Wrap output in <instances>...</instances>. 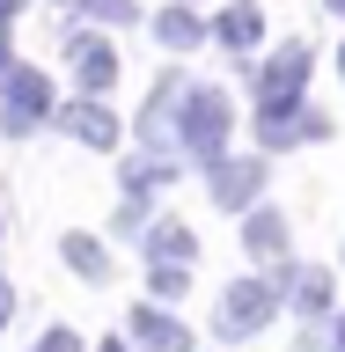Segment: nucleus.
Listing matches in <instances>:
<instances>
[{
    "label": "nucleus",
    "instance_id": "obj_1",
    "mask_svg": "<svg viewBox=\"0 0 345 352\" xmlns=\"http://www.w3.org/2000/svg\"><path fill=\"white\" fill-rule=\"evenodd\" d=\"M220 140H228V96L220 88H191L184 96V147L198 162H220Z\"/></svg>",
    "mask_w": 345,
    "mask_h": 352
},
{
    "label": "nucleus",
    "instance_id": "obj_2",
    "mask_svg": "<svg viewBox=\"0 0 345 352\" xmlns=\"http://www.w3.org/2000/svg\"><path fill=\"white\" fill-rule=\"evenodd\" d=\"M272 308H280V294H272L264 279H236L228 294H220V330H228V338H250V330L272 323Z\"/></svg>",
    "mask_w": 345,
    "mask_h": 352
},
{
    "label": "nucleus",
    "instance_id": "obj_3",
    "mask_svg": "<svg viewBox=\"0 0 345 352\" xmlns=\"http://www.w3.org/2000/svg\"><path fill=\"white\" fill-rule=\"evenodd\" d=\"M302 88H309V44H280L272 66H264V81H258V103L264 110H294Z\"/></svg>",
    "mask_w": 345,
    "mask_h": 352
},
{
    "label": "nucleus",
    "instance_id": "obj_4",
    "mask_svg": "<svg viewBox=\"0 0 345 352\" xmlns=\"http://www.w3.org/2000/svg\"><path fill=\"white\" fill-rule=\"evenodd\" d=\"M0 88H8V125L30 132L52 110V88H44V74H30V66H0Z\"/></svg>",
    "mask_w": 345,
    "mask_h": 352
},
{
    "label": "nucleus",
    "instance_id": "obj_5",
    "mask_svg": "<svg viewBox=\"0 0 345 352\" xmlns=\"http://www.w3.org/2000/svg\"><path fill=\"white\" fill-rule=\"evenodd\" d=\"M258 140H264V147H294V140H331V118H316V110H264V118H258Z\"/></svg>",
    "mask_w": 345,
    "mask_h": 352
},
{
    "label": "nucleus",
    "instance_id": "obj_6",
    "mask_svg": "<svg viewBox=\"0 0 345 352\" xmlns=\"http://www.w3.org/2000/svg\"><path fill=\"white\" fill-rule=\"evenodd\" d=\"M258 191H264V162H220L213 169V206H228V213H242Z\"/></svg>",
    "mask_w": 345,
    "mask_h": 352
},
{
    "label": "nucleus",
    "instance_id": "obj_7",
    "mask_svg": "<svg viewBox=\"0 0 345 352\" xmlns=\"http://www.w3.org/2000/svg\"><path fill=\"white\" fill-rule=\"evenodd\" d=\"M66 59H74L81 88H110V81H118V52H110L103 37H74V44H66Z\"/></svg>",
    "mask_w": 345,
    "mask_h": 352
},
{
    "label": "nucleus",
    "instance_id": "obj_8",
    "mask_svg": "<svg viewBox=\"0 0 345 352\" xmlns=\"http://www.w3.org/2000/svg\"><path fill=\"white\" fill-rule=\"evenodd\" d=\"M132 338L154 352H191V330L176 323V316H162V308H132Z\"/></svg>",
    "mask_w": 345,
    "mask_h": 352
},
{
    "label": "nucleus",
    "instance_id": "obj_9",
    "mask_svg": "<svg viewBox=\"0 0 345 352\" xmlns=\"http://www.w3.org/2000/svg\"><path fill=\"white\" fill-rule=\"evenodd\" d=\"M286 301L302 308V316H324V308H331V272H316V264H294V272H286Z\"/></svg>",
    "mask_w": 345,
    "mask_h": 352
},
{
    "label": "nucleus",
    "instance_id": "obj_10",
    "mask_svg": "<svg viewBox=\"0 0 345 352\" xmlns=\"http://www.w3.org/2000/svg\"><path fill=\"white\" fill-rule=\"evenodd\" d=\"M147 250H154L162 264H176V272H184V264L198 257V242H191V228H184V220H162V228L147 235Z\"/></svg>",
    "mask_w": 345,
    "mask_h": 352
},
{
    "label": "nucleus",
    "instance_id": "obj_11",
    "mask_svg": "<svg viewBox=\"0 0 345 352\" xmlns=\"http://www.w3.org/2000/svg\"><path fill=\"white\" fill-rule=\"evenodd\" d=\"M66 125L81 132L88 147H110V140H118V118H110L103 103H74V110H66Z\"/></svg>",
    "mask_w": 345,
    "mask_h": 352
},
{
    "label": "nucleus",
    "instance_id": "obj_12",
    "mask_svg": "<svg viewBox=\"0 0 345 352\" xmlns=\"http://www.w3.org/2000/svg\"><path fill=\"white\" fill-rule=\"evenodd\" d=\"M242 242H250V257H286V220L280 213H250Z\"/></svg>",
    "mask_w": 345,
    "mask_h": 352
},
{
    "label": "nucleus",
    "instance_id": "obj_13",
    "mask_svg": "<svg viewBox=\"0 0 345 352\" xmlns=\"http://www.w3.org/2000/svg\"><path fill=\"white\" fill-rule=\"evenodd\" d=\"M258 37H264V15H258V8H228V15H220V44H228V52H250Z\"/></svg>",
    "mask_w": 345,
    "mask_h": 352
},
{
    "label": "nucleus",
    "instance_id": "obj_14",
    "mask_svg": "<svg viewBox=\"0 0 345 352\" xmlns=\"http://www.w3.org/2000/svg\"><path fill=\"white\" fill-rule=\"evenodd\" d=\"M154 30H162V44H169V52H191V44L206 37V30H198V15H191V8H169V15L154 22Z\"/></svg>",
    "mask_w": 345,
    "mask_h": 352
},
{
    "label": "nucleus",
    "instance_id": "obj_15",
    "mask_svg": "<svg viewBox=\"0 0 345 352\" xmlns=\"http://www.w3.org/2000/svg\"><path fill=\"white\" fill-rule=\"evenodd\" d=\"M66 264H74L81 279H103V272H110V257H103V250H96L88 235H66Z\"/></svg>",
    "mask_w": 345,
    "mask_h": 352
},
{
    "label": "nucleus",
    "instance_id": "obj_16",
    "mask_svg": "<svg viewBox=\"0 0 345 352\" xmlns=\"http://www.w3.org/2000/svg\"><path fill=\"white\" fill-rule=\"evenodd\" d=\"M154 294L176 301V294H184V272H176V264H154Z\"/></svg>",
    "mask_w": 345,
    "mask_h": 352
},
{
    "label": "nucleus",
    "instance_id": "obj_17",
    "mask_svg": "<svg viewBox=\"0 0 345 352\" xmlns=\"http://www.w3.org/2000/svg\"><path fill=\"white\" fill-rule=\"evenodd\" d=\"M88 15H103V22H132V0H81Z\"/></svg>",
    "mask_w": 345,
    "mask_h": 352
},
{
    "label": "nucleus",
    "instance_id": "obj_18",
    "mask_svg": "<svg viewBox=\"0 0 345 352\" xmlns=\"http://www.w3.org/2000/svg\"><path fill=\"white\" fill-rule=\"evenodd\" d=\"M37 352H81V338H74V330H52V338H44Z\"/></svg>",
    "mask_w": 345,
    "mask_h": 352
},
{
    "label": "nucleus",
    "instance_id": "obj_19",
    "mask_svg": "<svg viewBox=\"0 0 345 352\" xmlns=\"http://www.w3.org/2000/svg\"><path fill=\"white\" fill-rule=\"evenodd\" d=\"M331 338H338V352H345V316H338V323H331Z\"/></svg>",
    "mask_w": 345,
    "mask_h": 352
},
{
    "label": "nucleus",
    "instance_id": "obj_20",
    "mask_svg": "<svg viewBox=\"0 0 345 352\" xmlns=\"http://www.w3.org/2000/svg\"><path fill=\"white\" fill-rule=\"evenodd\" d=\"M15 8H22V0H0V22H8V15H15Z\"/></svg>",
    "mask_w": 345,
    "mask_h": 352
},
{
    "label": "nucleus",
    "instance_id": "obj_21",
    "mask_svg": "<svg viewBox=\"0 0 345 352\" xmlns=\"http://www.w3.org/2000/svg\"><path fill=\"white\" fill-rule=\"evenodd\" d=\"M324 8H338V15H345V0H324Z\"/></svg>",
    "mask_w": 345,
    "mask_h": 352
},
{
    "label": "nucleus",
    "instance_id": "obj_22",
    "mask_svg": "<svg viewBox=\"0 0 345 352\" xmlns=\"http://www.w3.org/2000/svg\"><path fill=\"white\" fill-rule=\"evenodd\" d=\"M103 352H125V345H103Z\"/></svg>",
    "mask_w": 345,
    "mask_h": 352
},
{
    "label": "nucleus",
    "instance_id": "obj_23",
    "mask_svg": "<svg viewBox=\"0 0 345 352\" xmlns=\"http://www.w3.org/2000/svg\"><path fill=\"white\" fill-rule=\"evenodd\" d=\"M338 66H345V52H338Z\"/></svg>",
    "mask_w": 345,
    "mask_h": 352
}]
</instances>
